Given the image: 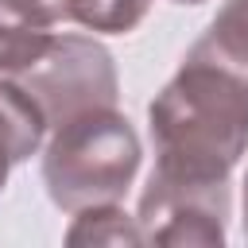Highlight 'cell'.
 I'll list each match as a JSON object with an SVG mask.
<instances>
[{"instance_id":"10","label":"cell","mask_w":248,"mask_h":248,"mask_svg":"<svg viewBox=\"0 0 248 248\" xmlns=\"http://www.w3.org/2000/svg\"><path fill=\"white\" fill-rule=\"evenodd\" d=\"M244 232H248V178H244Z\"/></svg>"},{"instance_id":"9","label":"cell","mask_w":248,"mask_h":248,"mask_svg":"<svg viewBox=\"0 0 248 248\" xmlns=\"http://www.w3.org/2000/svg\"><path fill=\"white\" fill-rule=\"evenodd\" d=\"M140 240H143L140 225L128 221V213L116 209V202L78 209V221L66 232V244H140Z\"/></svg>"},{"instance_id":"7","label":"cell","mask_w":248,"mask_h":248,"mask_svg":"<svg viewBox=\"0 0 248 248\" xmlns=\"http://www.w3.org/2000/svg\"><path fill=\"white\" fill-rule=\"evenodd\" d=\"M54 23H78L89 31H108V35H124L132 27H140V19L147 16L151 0H35Z\"/></svg>"},{"instance_id":"2","label":"cell","mask_w":248,"mask_h":248,"mask_svg":"<svg viewBox=\"0 0 248 248\" xmlns=\"http://www.w3.org/2000/svg\"><path fill=\"white\" fill-rule=\"evenodd\" d=\"M140 170V140L112 105L85 108L62 124L43 151V182L58 209L78 213L124 198Z\"/></svg>"},{"instance_id":"6","label":"cell","mask_w":248,"mask_h":248,"mask_svg":"<svg viewBox=\"0 0 248 248\" xmlns=\"http://www.w3.org/2000/svg\"><path fill=\"white\" fill-rule=\"evenodd\" d=\"M46 136V120L39 112V105L12 81H0V190L12 174L16 163H23Z\"/></svg>"},{"instance_id":"11","label":"cell","mask_w":248,"mask_h":248,"mask_svg":"<svg viewBox=\"0 0 248 248\" xmlns=\"http://www.w3.org/2000/svg\"><path fill=\"white\" fill-rule=\"evenodd\" d=\"M174 4H202V0H174Z\"/></svg>"},{"instance_id":"3","label":"cell","mask_w":248,"mask_h":248,"mask_svg":"<svg viewBox=\"0 0 248 248\" xmlns=\"http://www.w3.org/2000/svg\"><path fill=\"white\" fill-rule=\"evenodd\" d=\"M43 112L46 128L97 108L116 105V70L101 43L85 35H54L46 54L12 78Z\"/></svg>"},{"instance_id":"5","label":"cell","mask_w":248,"mask_h":248,"mask_svg":"<svg viewBox=\"0 0 248 248\" xmlns=\"http://www.w3.org/2000/svg\"><path fill=\"white\" fill-rule=\"evenodd\" d=\"M54 43V19L35 0H0V74L16 78Z\"/></svg>"},{"instance_id":"4","label":"cell","mask_w":248,"mask_h":248,"mask_svg":"<svg viewBox=\"0 0 248 248\" xmlns=\"http://www.w3.org/2000/svg\"><path fill=\"white\" fill-rule=\"evenodd\" d=\"M229 217V182L194 186L147 178L140 198V232L147 244H221Z\"/></svg>"},{"instance_id":"8","label":"cell","mask_w":248,"mask_h":248,"mask_svg":"<svg viewBox=\"0 0 248 248\" xmlns=\"http://www.w3.org/2000/svg\"><path fill=\"white\" fill-rule=\"evenodd\" d=\"M194 46L248 78V0H229Z\"/></svg>"},{"instance_id":"1","label":"cell","mask_w":248,"mask_h":248,"mask_svg":"<svg viewBox=\"0 0 248 248\" xmlns=\"http://www.w3.org/2000/svg\"><path fill=\"white\" fill-rule=\"evenodd\" d=\"M147 116L155 178L194 186L229 182L248 147V78L194 46Z\"/></svg>"}]
</instances>
